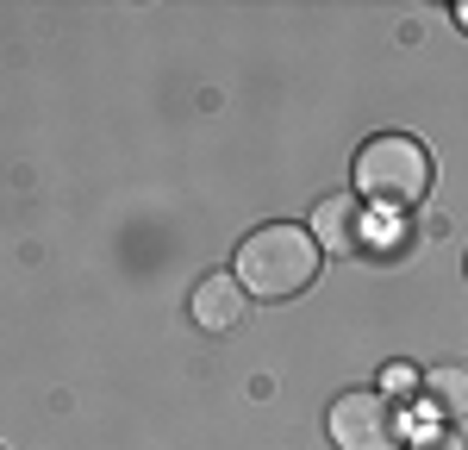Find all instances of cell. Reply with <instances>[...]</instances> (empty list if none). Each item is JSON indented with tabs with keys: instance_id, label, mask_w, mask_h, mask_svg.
<instances>
[{
	"instance_id": "9",
	"label": "cell",
	"mask_w": 468,
	"mask_h": 450,
	"mask_svg": "<svg viewBox=\"0 0 468 450\" xmlns=\"http://www.w3.org/2000/svg\"><path fill=\"white\" fill-rule=\"evenodd\" d=\"M456 26H463V32H468V0H456Z\"/></svg>"
},
{
	"instance_id": "4",
	"label": "cell",
	"mask_w": 468,
	"mask_h": 450,
	"mask_svg": "<svg viewBox=\"0 0 468 450\" xmlns=\"http://www.w3.org/2000/svg\"><path fill=\"white\" fill-rule=\"evenodd\" d=\"M244 313H250V295L238 288V275H231V269L200 275V282H194V295H187V319H194L200 332H238V326H244Z\"/></svg>"
},
{
	"instance_id": "3",
	"label": "cell",
	"mask_w": 468,
	"mask_h": 450,
	"mask_svg": "<svg viewBox=\"0 0 468 450\" xmlns=\"http://www.w3.org/2000/svg\"><path fill=\"white\" fill-rule=\"evenodd\" d=\"M324 425H331V445L337 450H399V412L394 401L381 394V388H350V394H337L331 412H324Z\"/></svg>"
},
{
	"instance_id": "7",
	"label": "cell",
	"mask_w": 468,
	"mask_h": 450,
	"mask_svg": "<svg viewBox=\"0 0 468 450\" xmlns=\"http://www.w3.org/2000/svg\"><path fill=\"white\" fill-rule=\"evenodd\" d=\"M419 388H425V381H419L412 363H388V370H381V394H388V401H406V394H419Z\"/></svg>"
},
{
	"instance_id": "1",
	"label": "cell",
	"mask_w": 468,
	"mask_h": 450,
	"mask_svg": "<svg viewBox=\"0 0 468 450\" xmlns=\"http://www.w3.org/2000/svg\"><path fill=\"white\" fill-rule=\"evenodd\" d=\"M238 288L250 300H288L319 275V244L306 225H256L238 244Z\"/></svg>"
},
{
	"instance_id": "8",
	"label": "cell",
	"mask_w": 468,
	"mask_h": 450,
	"mask_svg": "<svg viewBox=\"0 0 468 450\" xmlns=\"http://www.w3.org/2000/svg\"><path fill=\"white\" fill-rule=\"evenodd\" d=\"M419 450H468L463 432H450V425H431L425 438H419Z\"/></svg>"
},
{
	"instance_id": "6",
	"label": "cell",
	"mask_w": 468,
	"mask_h": 450,
	"mask_svg": "<svg viewBox=\"0 0 468 450\" xmlns=\"http://www.w3.org/2000/svg\"><path fill=\"white\" fill-rule=\"evenodd\" d=\"M425 401H431L437 412H456V419H463L468 412V370L463 363H437V370L425 375Z\"/></svg>"
},
{
	"instance_id": "5",
	"label": "cell",
	"mask_w": 468,
	"mask_h": 450,
	"mask_svg": "<svg viewBox=\"0 0 468 450\" xmlns=\"http://www.w3.org/2000/svg\"><path fill=\"white\" fill-rule=\"evenodd\" d=\"M313 244L319 251H337V257L368 251V213H362L350 194H324L319 207H313Z\"/></svg>"
},
{
	"instance_id": "2",
	"label": "cell",
	"mask_w": 468,
	"mask_h": 450,
	"mask_svg": "<svg viewBox=\"0 0 468 450\" xmlns=\"http://www.w3.org/2000/svg\"><path fill=\"white\" fill-rule=\"evenodd\" d=\"M356 188L368 200H381L388 213L399 207H419L425 188H431V150L406 132H381L356 150Z\"/></svg>"
}]
</instances>
